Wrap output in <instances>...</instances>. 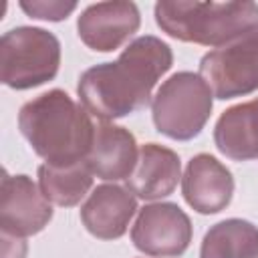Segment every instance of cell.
Returning a JSON list of instances; mask_svg holds the SVG:
<instances>
[{
  "mask_svg": "<svg viewBox=\"0 0 258 258\" xmlns=\"http://www.w3.org/2000/svg\"><path fill=\"white\" fill-rule=\"evenodd\" d=\"M137 212L135 196L117 183L97 185L81 206V222L99 240L121 238Z\"/></svg>",
  "mask_w": 258,
  "mask_h": 258,
  "instance_id": "cell-11",
  "label": "cell"
},
{
  "mask_svg": "<svg viewBox=\"0 0 258 258\" xmlns=\"http://www.w3.org/2000/svg\"><path fill=\"white\" fill-rule=\"evenodd\" d=\"M52 220V206L24 175H10L4 171L0 189V230L2 234L26 238L42 232Z\"/></svg>",
  "mask_w": 258,
  "mask_h": 258,
  "instance_id": "cell-8",
  "label": "cell"
},
{
  "mask_svg": "<svg viewBox=\"0 0 258 258\" xmlns=\"http://www.w3.org/2000/svg\"><path fill=\"white\" fill-rule=\"evenodd\" d=\"M95 127L91 113L62 89H50L18 111V129L32 151L50 165L87 159Z\"/></svg>",
  "mask_w": 258,
  "mask_h": 258,
  "instance_id": "cell-2",
  "label": "cell"
},
{
  "mask_svg": "<svg viewBox=\"0 0 258 258\" xmlns=\"http://www.w3.org/2000/svg\"><path fill=\"white\" fill-rule=\"evenodd\" d=\"M200 77L216 99H236L258 91V30L206 52Z\"/></svg>",
  "mask_w": 258,
  "mask_h": 258,
  "instance_id": "cell-6",
  "label": "cell"
},
{
  "mask_svg": "<svg viewBox=\"0 0 258 258\" xmlns=\"http://www.w3.org/2000/svg\"><path fill=\"white\" fill-rule=\"evenodd\" d=\"M139 24L141 14L135 2H97L77 18V34L91 50L113 52L139 30Z\"/></svg>",
  "mask_w": 258,
  "mask_h": 258,
  "instance_id": "cell-9",
  "label": "cell"
},
{
  "mask_svg": "<svg viewBox=\"0 0 258 258\" xmlns=\"http://www.w3.org/2000/svg\"><path fill=\"white\" fill-rule=\"evenodd\" d=\"M60 67L58 38L38 26H16L0 38V81L26 91L52 81Z\"/></svg>",
  "mask_w": 258,
  "mask_h": 258,
  "instance_id": "cell-5",
  "label": "cell"
},
{
  "mask_svg": "<svg viewBox=\"0 0 258 258\" xmlns=\"http://www.w3.org/2000/svg\"><path fill=\"white\" fill-rule=\"evenodd\" d=\"M200 258H258V226L242 218L214 224L204 234Z\"/></svg>",
  "mask_w": 258,
  "mask_h": 258,
  "instance_id": "cell-15",
  "label": "cell"
},
{
  "mask_svg": "<svg viewBox=\"0 0 258 258\" xmlns=\"http://www.w3.org/2000/svg\"><path fill=\"white\" fill-rule=\"evenodd\" d=\"M214 107V93L200 73L179 71L161 83L151 117L157 133L173 141H189L202 133Z\"/></svg>",
  "mask_w": 258,
  "mask_h": 258,
  "instance_id": "cell-4",
  "label": "cell"
},
{
  "mask_svg": "<svg viewBox=\"0 0 258 258\" xmlns=\"http://www.w3.org/2000/svg\"><path fill=\"white\" fill-rule=\"evenodd\" d=\"M38 185L42 196L60 208L77 206L93 185V171L87 159L67 165L42 163L38 167Z\"/></svg>",
  "mask_w": 258,
  "mask_h": 258,
  "instance_id": "cell-16",
  "label": "cell"
},
{
  "mask_svg": "<svg viewBox=\"0 0 258 258\" xmlns=\"http://www.w3.org/2000/svg\"><path fill=\"white\" fill-rule=\"evenodd\" d=\"M155 22L167 36L202 46H226L258 30L256 2H157Z\"/></svg>",
  "mask_w": 258,
  "mask_h": 258,
  "instance_id": "cell-3",
  "label": "cell"
},
{
  "mask_svg": "<svg viewBox=\"0 0 258 258\" xmlns=\"http://www.w3.org/2000/svg\"><path fill=\"white\" fill-rule=\"evenodd\" d=\"M137 141L135 135L113 123H99L95 127V137L91 151L87 155V163L93 175L105 181L127 179L137 163Z\"/></svg>",
  "mask_w": 258,
  "mask_h": 258,
  "instance_id": "cell-13",
  "label": "cell"
},
{
  "mask_svg": "<svg viewBox=\"0 0 258 258\" xmlns=\"http://www.w3.org/2000/svg\"><path fill=\"white\" fill-rule=\"evenodd\" d=\"M2 258H26V242L18 236L2 234Z\"/></svg>",
  "mask_w": 258,
  "mask_h": 258,
  "instance_id": "cell-18",
  "label": "cell"
},
{
  "mask_svg": "<svg viewBox=\"0 0 258 258\" xmlns=\"http://www.w3.org/2000/svg\"><path fill=\"white\" fill-rule=\"evenodd\" d=\"M181 196L198 214H218L232 202V171L214 155L198 153L187 161L185 173L181 177Z\"/></svg>",
  "mask_w": 258,
  "mask_h": 258,
  "instance_id": "cell-10",
  "label": "cell"
},
{
  "mask_svg": "<svg viewBox=\"0 0 258 258\" xmlns=\"http://www.w3.org/2000/svg\"><path fill=\"white\" fill-rule=\"evenodd\" d=\"M181 177L179 155L159 143H145L139 149L137 163L125 179L127 189L141 200H161L173 194Z\"/></svg>",
  "mask_w": 258,
  "mask_h": 258,
  "instance_id": "cell-12",
  "label": "cell"
},
{
  "mask_svg": "<svg viewBox=\"0 0 258 258\" xmlns=\"http://www.w3.org/2000/svg\"><path fill=\"white\" fill-rule=\"evenodd\" d=\"M214 143L232 161L258 159V97L226 109L214 127Z\"/></svg>",
  "mask_w": 258,
  "mask_h": 258,
  "instance_id": "cell-14",
  "label": "cell"
},
{
  "mask_svg": "<svg viewBox=\"0 0 258 258\" xmlns=\"http://www.w3.org/2000/svg\"><path fill=\"white\" fill-rule=\"evenodd\" d=\"M20 8L36 20H50V22H60L64 20L75 8L77 2H62V0H22Z\"/></svg>",
  "mask_w": 258,
  "mask_h": 258,
  "instance_id": "cell-17",
  "label": "cell"
},
{
  "mask_svg": "<svg viewBox=\"0 0 258 258\" xmlns=\"http://www.w3.org/2000/svg\"><path fill=\"white\" fill-rule=\"evenodd\" d=\"M173 52L153 34L131 40L117 60L87 69L77 83L81 105L109 123L145 109L157 81L171 69Z\"/></svg>",
  "mask_w": 258,
  "mask_h": 258,
  "instance_id": "cell-1",
  "label": "cell"
},
{
  "mask_svg": "<svg viewBox=\"0 0 258 258\" xmlns=\"http://www.w3.org/2000/svg\"><path fill=\"white\" fill-rule=\"evenodd\" d=\"M194 228L189 216L173 202L147 204L137 212L131 228L133 246L145 256H181L191 242Z\"/></svg>",
  "mask_w": 258,
  "mask_h": 258,
  "instance_id": "cell-7",
  "label": "cell"
}]
</instances>
